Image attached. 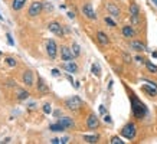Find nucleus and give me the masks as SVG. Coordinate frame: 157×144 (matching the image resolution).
Returning a JSON list of instances; mask_svg holds the SVG:
<instances>
[{
    "label": "nucleus",
    "instance_id": "obj_8",
    "mask_svg": "<svg viewBox=\"0 0 157 144\" xmlns=\"http://www.w3.org/2000/svg\"><path fill=\"white\" fill-rule=\"evenodd\" d=\"M74 58H75V55H74L71 48H68V46H61V59H62L64 62L74 61Z\"/></svg>",
    "mask_w": 157,
    "mask_h": 144
},
{
    "label": "nucleus",
    "instance_id": "obj_25",
    "mask_svg": "<svg viewBox=\"0 0 157 144\" xmlns=\"http://www.w3.org/2000/svg\"><path fill=\"white\" fill-rule=\"evenodd\" d=\"M146 66H147V69L151 72V74H157V66L154 64H151L150 61H146Z\"/></svg>",
    "mask_w": 157,
    "mask_h": 144
},
{
    "label": "nucleus",
    "instance_id": "obj_40",
    "mask_svg": "<svg viewBox=\"0 0 157 144\" xmlns=\"http://www.w3.org/2000/svg\"><path fill=\"white\" fill-rule=\"evenodd\" d=\"M61 114H62V112H61V110H56V111H53V115H55V117H61Z\"/></svg>",
    "mask_w": 157,
    "mask_h": 144
},
{
    "label": "nucleus",
    "instance_id": "obj_22",
    "mask_svg": "<svg viewBox=\"0 0 157 144\" xmlns=\"http://www.w3.org/2000/svg\"><path fill=\"white\" fill-rule=\"evenodd\" d=\"M84 141H85V143H89V144H94V143H97V141H98V136H95V134H94V136H84Z\"/></svg>",
    "mask_w": 157,
    "mask_h": 144
},
{
    "label": "nucleus",
    "instance_id": "obj_39",
    "mask_svg": "<svg viewBox=\"0 0 157 144\" xmlns=\"http://www.w3.org/2000/svg\"><path fill=\"white\" fill-rule=\"evenodd\" d=\"M68 141H69V137H64V138H61V143H62V144H66Z\"/></svg>",
    "mask_w": 157,
    "mask_h": 144
},
{
    "label": "nucleus",
    "instance_id": "obj_28",
    "mask_svg": "<svg viewBox=\"0 0 157 144\" xmlns=\"http://www.w3.org/2000/svg\"><path fill=\"white\" fill-rule=\"evenodd\" d=\"M110 143H111V144H124V141H123L120 137H117V136H115V137L111 138V141H110Z\"/></svg>",
    "mask_w": 157,
    "mask_h": 144
},
{
    "label": "nucleus",
    "instance_id": "obj_17",
    "mask_svg": "<svg viewBox=\"0 0 157 144\" xmlns=\"http://www.w3.org/2000/svg\"><path fill=\"white\" fill-rule=\"evenodd\" d=\"M97 40H98L101 45H108L110 43V39H108V36H107V33L104 32H97Z\"/></svg>",
    "mask_w": 157,
    "mask_h": 144
},
{
    "label": "nucleus",
    "instance_id": "obj_1",
    "mask_svg": "<svg viewBox=\"0 0 157 144\" xmlns=\"http://www.w3.org/2000/svg\"><path fill=\"white\" fill-rule=\"evenodd\" d=\"M130 101H131V111H133V115L136 118H138V120H143V118L149 114V110H147L146 104H144L143 101H140L134 94L130 95Z\"/></svg>",
    "mask_w": 157,
    "mask_h": 144
},
{
    "label": "nucleus",
    "instance_id": "obj_34",
    "mask_svg": "<svg viewBox=\"0 0 157 144\" xmlns=\"http://www.w3.org/2000/svg\"><path fill=\"white\" fill-rule=\"evenodd\" d=\"M43 7H45L46 10H49V12H51V10L53 9V6L51 5V3H48V2H46V3H43Z\"/></svg>",
    "mask_w": 157,
    "mask_h": 144
},
{
    "label": "nucleus",
    "instance_id": "obj_23",
    "mask_svg": "<svg viewBox=\"0 0 157 144\" xmlns=\"http://www.w3.org/2000/svg\"><path fill=\"white\" fill-rule=\"evenodd\" d=\"M91 71H92V74H94L95 77H101V68H99L98 64H92Z\"/></svg>",
    "mask_w": 157,
    "mask_h": 144
},
{
    "label": "nucleus",
    "instance_id": "obj_19",
    "mask_svg": "<svg viewBox=\"0 0 157 144\" xmlns=\"http://www.w3.org/2000/svg\"><path fill=\"white\" fill-rule=\"evenodd\" d=\"M141 88H143V91L144 92H147V94H149V95H151V97H156L157 95V89H156V86H149V85H143L141 86Z\"/></svg>",
    "mask_w": 157,
    "mask_h": 144
},
{
    "label": "nucleus",
    "instance_id": "obj_32",
    "mask_svg": "<svg viewBox=\"0 0 157 144\" xmlns=\"http://www.w3.org/2000/svg\"><path fill=\"white\" fill-rule=\"evenodd\" d=\"M123 59H124V62H127V64H130L131 62V56L130 55H127V53H123Z\"/></svg>",
    "mask_w": 157,
    "mask_h": 144
},
{
    "label": "nucleus",
    "instance_id": "obj_18",
    "mask_svg": "<svg viewBox=\"0 0 157 144\" xmlns=\"http://www.w3.org/2000/svg\"><path fill=\"white\" fill-rule=\"evenodd\" d=\"M49 130L51 131H53V133H62V131H65L66 128L65 127H64V125L61 124V123H56V124H51L49 125Z\"/></svg>",
    "mask_w": 157,
    "mask_h": 144
},
{
    "label": "nucleus",
    "instance_id": "obj_41",
    "mask_svg": "<svg viewBox=\"0 0 157 144\" xmlns=\"http://www.w3.org/2000/svg\"><path fill=\"white\" fill-rule=\"evenodd\" d=\"M66 79H68V81H69V82H71V84H74V79H72L71 74H68V75H66Z\"/></svg>",
    "mask_w": 157,
    "mask_h": 144
},
{
    "label": "nucleus",
    "instance_id": "obj_37",
    "mask_svg": "<svg viewBox=\"0 0 157 144\" xmlns=\"http://www.w3.org/2000/svg\"><path fill=\"white\" fill-rule=\"evenodd\" d=\"M36 108H38V104H35V102L29 104V110H36Z\"/></svg>",
    "mask_w": 157,
    "mask_h": 144
},
{
    "label": "nucleus",
    "instance_id": "obj_24",
    "mask_svg": "<svg viewBox=\"0 0 157 144\" xmlns=\"http://www.w3.org/2000/svg\"><path fill=\"white\" fill-rule=\"evenodd\" d=\"M71 49H72V52H74V55H75V58L81 55V46H79L78 43H72Z\"/></svg>",
    "mask_w": 157,
    "mask_h": 144
},
{
    "label": "nucleus",
    "instance_id": "obj_42",
    "mask_svg": "<svg viewBox=\"0 0 157 144\" xmlns=\"http://www.w3.org/2000/svg\"><path fill=\"white\" fill-rule=\"evenodd\" d=\"M99 112H101L102 115L105 114V108H104V105H101V107H99Z\"/></svg>",
    "mask_w": 157,
    "mask_h": 144
},
{
    "label": "nucleus",
    "instance_id": "obj_36",
    "mask_svg": "<svg viewBox=\"0 0 157 144\" xmlns=\"http://www.w3.org/2000/svg\"><path fill=\"white\" fill-rule=\"evenodd\" d=\"M136 61H137L138 64H146V59L141 58V56H136Z\"/></svg>",
    "mask_w": 157,
    "mask_h": 144
},
{
    "label": "nucleus",
    "instance_id": "obj_46",
    "mask_svg": "<svg viewBox=\"0 0 157 144\" xmlns=\"http://www.w3.org/2000/svg\"><path fill=\"white\" fill-rule=\"evenodd\" d=\"M0 20H3V16H2V13H0Z\"/></svg>",
    "mask_w": 157,
    "mask_h": 144
},
{
    "label": "nucleus",
    "instance_id": "obj_33",
    "mask_svg": "<svg viewBox=\"0 0 157 144\" xmlns=\"http://www.w3.org/2000/svg\"><path fill=\"white\" fill-rule=\"evenodd\" d=\"M52 77H55V78H58V77H61V72H59V69H52Z\"/></svg>",
    "mask_w": 157,
    "mask_h": 144
},
{
    "label": "nucleus",
    "instance_id": "obj_3",
    "mask_svg": "<svg viewBox=\"0 0 157 144\" xmlns=\"http://www.w3.org/2000/svg\"><path fill=\"white\" fill-rule=\"evenodd\" d=\"M136 134H137V127L134 123H128V124H125L123 127V130H121V136L125 137L127 140H133V138L136 137Z\"/></svg>",
    "mask_w": 157,
    "mask_h": 144
},
{
    "label": "nucleus",
    "instance_id": "obj_16",
    "mask_svg": "<svg viewBox=\"0 0 157 144\" xmlns=\"http://www.w3.org/2000/svg\"><path fill=\"white\" fill-rule=\"evenodd\" d=\"M107 10H108V13L111 14L112 17H118L120 14H121V12H120V9H118L114 3H108L107 5Z\"/></svg>",
    "mask_w": 157,
    "mask_h": 144
},
{
    "label": "nucleus",
    "instance_id": "obj_10",
    "mask_svg": "<svg viewBox=\"0 0 157 144\" xmlns=\"http://www.w3.org/2000/svg\"><path fill=\"white\" fill-rule=\"evenodd\" d=\"M36 88H38V91H39L40 94H48V92H49V86H48V84L43 81V78H42V77H39V78H38Z\"/></svg>",
    "mask_w": 157,
    "mask_h": 144
},
{
    "label": "nucleus",
    "instance_id": "obj_35",
    "mask_svg": "<svg viewBox=\"0 0 157 144\" xmlns=\"http://www.w3.org/2000/svg\"><path fill=\"white\" fill-rule=\"evenodd\" d=\"M104 121H105V123H108V124H111V123H112L111 117H110L108 114H105V115H104Z\"/></svg>",
    "mask_w": 157,
    "mask_h": 144
},
{
    "label": "nucleus",
    "instance_id": "obj_6",
    "mask_svg": "<svg viewBox=\"0 0 157 144\" xmlns=\"http://www.w3.org/2000/svg\"><path fill=\"white\" fill-rule=\"evenodd\" d=\"M42 10H43V3L42 2H33L30 7H29V10H27V14L30 17H35V16L42 13Z\"/></svg>",
    "mask_w": 157,
    "mask_h": 144
},
{
    "label": "nucleus",
    "instance_id": "obj_15",
    "mask_svg": "<svg viewBox=\"0 0 157 144\" xmlns=\"http://www.w3.org/2000/svg\"><path fill=\"white\" fill-rule=\"evenodd\" d=\"M23 84L26 86H32L33 85V72L32 71H26L23 74Z\"/></svg>",
    "mask_w": 157,
    "mask_h": 144
},
{
    "label": "nucleus",
    "instance_id": "obj_4",
    "mask_svg": "<svg viewBox=\"0 0 157 144\" xmlns=\"http://www.w3.org/2000/svg\"><path fill=\"white\" fill-rule=\"evenodd\" d=\"M48 29L53 33V35H56L59 38H64L65 36V29L62 25H59V22H51L49 25H48Z\"/></svg>",
    "mask_w": 157,
    "mask_h": 144
},
{
    "label": "nucleus",
    "instance_id": "obj_26",
    "mask_svg": "<svg viewBox=\"0 0 157 144\" xmlns=\"http://www.w3.org/2000/svg\"><path fill=\"white\" fill-rule=\"evenodd\" d=\"M27 97H29V92L27 91H19V94H17V99L19 101H25Z\"/></svg>",
    "mask_w": 157,
    "mask_h": 144
},
{
    "label": "nucleus",
    "instance_id": "obj_44",
    "mask_svg": "<svg viewBox=\"0 0 157 144\" xmlns=\"http://www.w3.org/2000/svg\"><path fill=\"white\" fill-rule=\"evenodd\" d=\"M9 141H10V138L7 137V138H5V140H3V141H2V143H5V144H6V143H9Z\"/></svg>",
    "mask_w": 157,
    "mask_h": 144
},
{
    "label": "nucleus",
    "instance_id": "obj_29",
    "mask_svg": "<svg viewBox=\"0 0 157 144\" xmlns=\"http://www.w3.org/2000/svg\"><path fill=\"white\" fill-rule=\"evenodd\" d=\"M6 64L9 66H16L17 62H16V59H14V58H6Z\"/></svg>",
    "mask_w": 157,
    "mask_h": 144
},
{
    "label": "nucleus",
    "instance_id": "obj_45",
    "mask_svg": "<svg viewBox=\"0 0 157 144\" xmlns=\"http://www.w3.org/2000/svg\"><path fill=\"white\" fill-rule=\"evenodd\" d=\"M151 2H153V3H154V5L157 6V0H151Z\"/></svg>",
    "mask_w": 157,
    "mask_h": 144
},
{
    "label": "nucleus",
    "instance_id": "obj_14",
    "mask_svg": "<svg viewBox=\"0 0 157 144\" xmlns=\"http://www.w3.org/2000/svg\"><path fill=\"white\" fill-rule=\"evenodd\" d=\"M121 33H123L124 38H134V36H136V32H134V29H133L131 25H125V26H123Z\"/></svg>",
    "mask_w": 157,
    "mask_h": 144
},
{
    "label": "nucleus",
    "instance_id": "obj_11",
    "mask_svg": "<svg viewBox=\"0 0 157 144\" xmlns=\"http://www.w3.org/2000/svg\"><path fill=\"white\" fill-rule=\"evenodd\" d=\"M130 48L133 51H136V52H144V51H147L146 45H144L143 42H140V40H133L130 43Z\"/></svg>",
    "mask_w": 157,
    "mask_h": 144
},
{
    "label": "nucleus",
    "instance_id": "obj_9",
    "mask_svg": "<svg viewBox=\"0 0 157 144\" xmlns=\"http://www.w3.org/2000/svg\"><path fill=\"white\" fill-rule=\"evenodd\" d=\"M86 127L88 130H97L99 127V120L95 114H89L88 118H86Z\"/></svg>",
    "mask_w": 157,
    "mask_h": 144
},
{
    "label": "nucleus",
    "instance_id": "obj_43",
    "mask_svg": "<svg viewBox=\"0 0 157 144\" xmlns=\"http://www.w3.org/2000/svg\"><path fill=\"white\" fill-rule=\"evenodd\" d=\"M66 14H68V17H69V19H74V17H75V14L72 13V12H68Z\"/></svg>",
    "mask_w": 157,
    "mask_h": 144
},
{
    "label": "nucleus",
    "instance_id": "obj_2",
    "mask_svg": "<svg viewBox=\"0 0 157 144\" xmlns=\"http://www.w3.org/2000/svg\"><path fill=\"white\" fill-rule=\"evenodd\" d=\"M82 105H84V102H82V99L79 98L78 95H74L71 98L65 99V107L68 110H71V111H79L82 108Z\"/></svg>",
    "mask_w": 157,
    "mask_h": 144
},
{
    "label": "nucleus",
    "instance_id": "obj_31",
    "mask_svg": "<svg viewBox=\"0 0 157 144\" xmlns=\"http://www.w3.org/2000/svg\"><path fill=\"white\" fill-rule=\"evenodd\" d=\"M6 38H7V43H9L10 46H13L14 45V40H13V38H12V35H10V33H7Z\"/></svg>",
    "mask_w": 157,
    "mask_h": 144
},
{
    "label": "nucleus",
    "instance_id": "obj_12",
    "mask_svg": "<svg viewBox=\"0 0 157 144\" xmlns=\"http://www.w3.org/2000/svg\"><path fill=\"white\" fill-rule=\"evenodd\" d=\"M58 121L65 127L66 130H69V128H74V127H75V123H74V120H72L71 117H62V118H59Z\"/></svg>",
    "mask_w": 157,
    "mask_h": 144
},
{
    "label": "nucleus",
    "instance_id": "obj_21",
    "mask_svg": "<svg viewBox=\"0 0 157 144\" xmlns=\"http://www.w3.org/2000/svg\"><path fill=\"white\" fill-rule=\"evenodd\" d=\"M25 3H26V0H13V3H12V9L13 10H20L22 7L25 6Z\"/></svg>",
    "mask_w": 157,
    "mask_h": 144
},
{
    "label": "nucleus",
    "instance_id": "obj_38",
    "mask_svg": "<svg viewBox=\"0 0 157 144\" xmlns=\"http://www.w3.org/2000/svg\"><path fill=\"white\" fill-rule=\"evenodd\" d=\"M51 143H52V144H58V143H61V138H52V140H51Z\"/></svg>",
    "mask_w": 157,
    "mask_h": 144
},
{
    "label": "nucleus",
    "instance_id": "obj_47",
    "mask_svg": "<svg viewBox=\"0 0 157 144\" xmlns=\"http://www.w3.org/2000/svg\"><path fill=\"white\" fill-rule=\"evenodd\" d=\"M0 56H2V51H0Z\"/></svg>",
    "mask_w": 157,
    "mask_h": 144
},
{
    "label": "nucleus",
    "instance_id": "obj_27",
    "mask_svg": "<svg viewBox=\"0 0 157 144\" xmlns=\"http://www.w3.org/2000/svg\"><path fill=\"white\" fill-rule=\"evenodd\" d=\"M104 20H105V23H107V25H108L110 27H115V26H117V23H115V22H114V20H112L110 16H107Z\"/></svg>",
    "mask_w": 157,
    "mask_h": 144
},
{
    "label": "nucleus",
    "instance_id": "obj_30",
    "mask_svg": "<svg viewBox=\"0 0 157 144\" xmlns=\"http://www.w3.org/2000/svg\"><path fill=\"white\" fill-rule=\"evenodd\" d=\"M43 112H45V114H51V112H52L51 104H45V105H43Z\"/></svg>",
    "mask_w": 157,
    "mask_h": 144
},
{
    "label": "nucleus",
    "instance_id": "obj_13",
    "mask_svg": "<svg viewBox=\"0 0 157 144\" xmlns=\"http://www.w3.org/2000/svg\"><path fill=\"white\" fill-rule=\"evenodd\" d=\"M64 69L69 74H77L78 72V65L74 62V61H69V62H65L64 64Z\"/></svg>",
    "mask_w": 157,
    "mask_h": 144
},
{
    "label": "nucleus",
    "instance_id": "obj_5",
    "mask_svg": "<svg viewBox=\"0 0 157 144\" xmlns=\"http://www.w3.org/2000/svg\"><path fill=\"white\" fill-rule=\"evenodd\" d=\"M46 53H48V56L51 59H55L56 58V53H58V45H56V42L53 39H49L46 42Z\"/></svg>",
    "mask_w": 157,
    "mask_h": 144
},
{
    "label": "nucleus",
    "instance_id": "obj_20",
    "mask_svg": "<svg viewBox=\"0 0 157 144\" xmlns=\"http://www.w3.org/2000/svg\"><path fill=\"white\" fill-rule=\"evenodd\" d=\"M130 14L133 17H138L140 16V7L136 5V3H131L130 6Z\"/></svg>",
    "mask_w": 157,
    "mask_h": 144
},
{
    "label": "nucleus",
    "instance_id": "obj_7",
    "mask_svg": "<svg viewBox=\"0 0 157 144\" xmlns=\"http://www.w3.org/2000/svg\"><path fill=\"white\" fill-rule=\"evenodd\" d=\"M82 14L85 16L86 19H89V20H95V19H97L95 10H94V7H92L91 3H85V5L82 6Z\"/></svg>",
    "mask_w": 157,
    "mask_h": 144
}]
</instances>
